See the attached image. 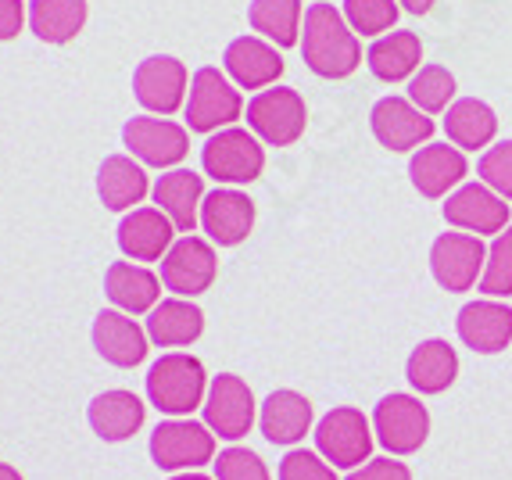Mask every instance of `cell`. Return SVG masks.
Instances as JSON below:
<instances>
[{"label":"cell","instance_id":"1","mask_svg":"<svg viewBox=\"0 0 512 480\" xmlns=\"http://www.w3.org/2000/svg\"><path fill=\"white\" fill-rule=\"evenodd\" d=\"M301 58L316 76L344 79L362 65V43L333 4H312L301 22Z\"/></svg>","mask_w":512,"mask_h":480},{"label":"cell","instance_id":"2","mask_svg":"<svg viewBox=\"0 0 512 480\" xmlns=\"http://www.w3.org/2000/svg\"><path fill=\"white\" fill-rule=\"evenodd\" d=\"M147 402L169 416V420H187L190 412L201 409L208 395V373L201 359L187 352H169L147 369L144 377Z\"/></svg>","mask_w":512,"mask_h":480},{"label":"cell","instance_id":"3","mask_svg":"<svg viewBox=\"0 0 512 480\" xmlns=\"http://www.w3.org/2000/svg\"><path fill=\"white\" fill-rule=\"evenodd\" d=\"M201 169L219 187H244L255 183L265 169V147L251 129H219L201 147Z\"/></svg>","mask_w":512,"mask_h":480},{"label":"cell","instance_id":"4","mask_svg":"<svg viewBox=\"0 0 512 480\" xmlns=\"http://www.w3.org/2000/svg\"><path fill=\"white\" fill-rule=\"evenodd\" d=\"M183 112H187V129L212 137L219 129H230L237 119H244V97L226 72L205 65L190 76V94Z\"/></svg>","mask_w":512,"mask_h":480},{"label":"cell","instance_id":"5","mask_svg":"<svg viewBox=\"0 0 512 480\" xmlns=\"http://www.w3.org/2000/svg\"><path fill=\"white\" fill-rule=\"evenodd\" d=\"M308 126L305 97L294 86H269L248 101V129L269 147H291Z\"/></svg>","mask_w":512,"mask_h":480},{"label":"cell","instance_id":"6","mask_svg":"<svg viewBox=\"0 0 512 480\" xmlns=\"http://www.w3.org/2000/svg\"><path fill=\"white\" fill-rule=\"evenodd\" d=\"M151 463L165 473H190L215 463V434L197 420H162L151 434Z\"/></svg>","mask_w":512,"mask_h":480},{"label":"cell","instance_id":"7","mask_svg":"<svg viewBox=\"0 0 512 480\" xmlns=\"http://www.w3.org/2000/svg\"><path fill=\"white\" fill-rule=\"evenodd\" d=\"M373 427L359 409L337 405L316 423V452L333 470H359L373 455Z\"/></svg>","mask_w":512,"mask_h":480},{"label":"cell","instance_id":"8","mask_svg":"<svg viewBox=\"0 0 512 480\" xmlns=\"http://www.w3.org/2000/svg\"><path fill=\"white\" fill-rule=\"evenodd\" d=\"M201 412H205V427L212 430L215 438L240 441L248 438L251 427H255L258 402L251 395V387L237 373H219V377L208 380V395Z\"/></svg>","mask_w":512,"mask_h":480},{"label":"cell","instance_id":"9","mask_svg":"<svg viewBox=\"0 0 512 480\" xmlns=\"http://www.w3.org/2000/svg\"><path fill=\"white\" fill-rule=\"evenodd\" d=\"M122 144L140 165L151 169H176L190 151V133L187 126L172 119H158V115H137L122 126Z\"/></svg>","mask_w":512,"mask_h":480},{"label":"cell","instance_id":"10","mask_svg":"<svg viewBox=\"0 0 512 480\" xmlns=\"http://www.w3.org/2000/svg\"><path fill=\"white\" fill-rule=\"evenodd\" d=\"M187 94H190L187 65L180 58H172V54H151L133 72V97L151 115L169 119L172 112L187 108Z\"/></svg>","mask_w":512,"mask_h":480},{"label":"cell","instance_id":"11","mask_svg":"<svg viewBox=\"0 0 512 480\" xmlns=\"http://www.w3.org/2000/svg\"><path fill=\"white\" fill-rule=\"evenodd\" d=\"M219 273V258H215L212 240L187 233L169 248V255L162 258V287L172 291V298H190L205 294L215 283Z\"/></svg>","mask_w":512,"mask_h":480},{"label":"cell","instance_id":"12","mask_svg":"<svg viewBox=\"0 0 512 480\" xmlns=\"http://www.w3.org/2000/svg\"><path fill=\"white\" fill-rule=\"evenodd\" d=\"M373 434L391 455H412L427 445L430 412L427 405L412 395H387L380 398L373 412Z\"/></svg>","mask_w":512,"mask_h":480},{"label":"cell","instance_id":"13","mask_svg":"<svg viewBox=\"0 0 512 480\" xmlns=\"http://www.w3.org/2000/svg\"><path fill=\"white\" fill-rule=\"evenodd\" d=\"M487 248L473 233H441L430 248V273L448 294L473 291L484 276Z\"/></svg>","mask_w":512,"mask_h":480},{"label":"cell","instance_id":"14","mask_svg":"<svg viewBox=\"0 0 512 480\" xmlns=\"http://www.w3.org/2000/svg\"><path fill=\"white\" fill-rule=\"evenodd\" d=\"M90 337H94V352L115 369L140 366V362L147 359V348H151V337H147L144 326L119 309L97 312Z\"/></svg>","mask_w":512,"mask_h":480},{"label":"cell","instance_id":"15","mask_svg":"<svg viewBox=\"0 0 512 480\" xmlns=\"http://www.w3.org/2000/svg\"><path fill=\"white\" fill-rule=\"evenodd\" d=\"M201 230L219 248H237L255 230V201L237 187H215L201 201Z\"/></svg>","mask_w":512,"mask_h":480},{"label":"cell","instance_id":"16","mask_svg":"<svg viewBox=\"0 0 512 480\" xmlns=\"http://www.w3.org/2000/svg\"><path fill=\"white\" fill-rule=\"evenodd\" d=\"M373 137L387 147V151H419V144L427 147V140L434 137V119L419 112L416 104L405 97H384L373 104L369 115Z\"/></svg>","mask_w":512,"mask_h":480},{"label":"cell","instance_id":"17","mask_svg":"<svg viewBox=\"0 0 512 480\" xmlns=\"http://www.w3.org/2000/svg\"><path fill=\"white\" fill-rule=\"evenodd\" d=\"M222 69L237 90H269L283 76V58L262 36H237L222 54Z\"/></svg>","mask_w":512,"mask_h":480},{"label":"cell","instance_id":"18","mask_svg":"<svg viewBox=\"0 0 512 480\" xmlns=\"http://www.w3.org/2000/svg\"><path fill=\"white\" fill-rule=\"evenodd\" d=\"M115 240H119V251L129 262H162L176 244V226L165 219L162 208L144 205L122 215Z\"/></svg>","mask_w":512,"mask_h":480},{"label":"cell","instance_id":"19","mask_svg":"<svg viewBox=\"0 0 512 480\" xmlns=\"http://www.w3.org/2000/svg\"><path fill=\"white\" fill-rule=\"evenodd\" d=\"M444 219H448V226H459L473 237H480V233H495L498 237L509 226V205L484 183H462L444 201Z\"/></svg>","mask_w":512,"mask_h":480},{"label":"cell","instance_id":"20","mask_svg":"<svg viewBox=\"0 0 512 480\" xmlns=\"http://www.w3.org/2000/svg\"><path fill=\"white\" fill-rule=\"evenodd\" d=\"M154 208H162V215L176 226V233H194L201 226V201H205V176H197L194 169H169L162 172L151 187Z\"/></svg>","mask_w":512,"mask_h":480},{"label":"cell","instance_id":"21","mask_svg":"<svg viewBox=\"0 0 512 480\" xmlns=\"http://www.w3.org/2000/svg\"><path fill=\"white\" fill-rule=\"evenodd\" d=\"M455 326H459L462 344L473 348L477 355L505 352V348L512 344V309L495 298L462 305Z\"/></svg>","mask_w":512,"mask_h":480},{"label":"cell","instance_id":"22","mask_svg":"<svg viewBox=\"0 0 512 480\" xmlns=\"http://www.w3.org/2000/svg\"><path fill=\"white\" fill-rule=\"evenodd\" d=\"M466 155H462L455 144H427L419 147L409 162L412 187L423 194V198H444L452 187H462L466 180Z\"/></svg>","mask_w":512,"mask_h":480},{"label":"cell","instance_id":"23","mask_svg":"<svg viewBox=\"0 0 512 480\" xmlns=\"http://www.w3.org/2000/svg\"><path fill=\"white\" fill-rule=\"evenodd\" d=\"M104 294L126 316H147L162 301V276L140 262H111L104 273Z\"/></svg>","mask_w":512,"mask_h":480},{"label":"cell","instance_id":"24","mask_svg":"<svg viewBox=\"0 0 512 480\" xmlns=\"http://www.w3.org/2000/svg\"><path fill=\"white\" fill-rule=\"evenodd\" d=\"M312 420H316L312 402L305 395H298V391H291V387L273 391L258 409V427H262V438L269 445H298L312 430Z\"/></svg>","mask_w":512,"mask_h":480},{"label":"cell","instance_id":"25","mask_svg":"<svg viewBox=\"0 0 512 480\" xmlns=\"http://www.w3.org/2000/svg\"><path fill=\"white\" fill-rule=\"evenodd\" d=\"M144 416H147V405L140 402L133 391H101V395L90 402L86 409V423L94 430L97 438L108 441V445H119V441H129L144 427Z\"/></svg>","mask_w":512,"mask_h":480},{"label":"cell","instance_id":"26","mask_svg":"<svg viewBox=\"0 0 512 480\" xmlns=\"http://www.w3.org/2000/svg\"><path fill=\"white\" fill-rule=\"evenodd\" d=\"M147 172L133 155H108L97 169V198L111 212H133L147 198Z\"/></svg>","mask_w":512,"mask_h":480},{"label":"cell","instance_id":"27","mask_svg":"<svg viewBox=\"0 0 512 480\" xmlns=\"http://www.w3.org/2000/svg\"><path fill=\"white\" fill-rule=\"evenodd\" d=\"M144 330L158 348H187L205 334V312L190 298H162L147 312Z\"/></svg>","mask_w":512,"mask_h":480},{"label":"cell","instance_id":"28","mask_svg":"<svg viewBox=\"0 0 512 480\" xmlns=\"http://www.w3.org/2000/svg\"><path fill=\"white\" fill-rule=\"evenodd\" d=\"M405 377L419 395H441L459 377V355L448 341H419L405 362Z\"/></svg>","mask_w":512,"mask_h":480},{"label":"cell","instance_id":"29","mask_svg":"<svg viewBox=\"0 0 512 480\" xmlns=\"http://www.w3.org/2000/svg\"><path fill=\"white\" fill-rule=\"evenodd\" d=\"M419 61H423V43L409 29H398V33H387L380 40H373V47L366 54L369 72L376 79H384V83L412 79L419 72Z\"/></svg>","mask_w":512,"mask_h":480},{"label":"cell","instance_id":"30","mask_svg":"<svg viewBox=\"0 0 512 480\" xmlns=\"http://www.w3.org/2000/svg\"><path fill=\"white\" fill-rule=\"evenodd\" d=\"M444 133L459 151H480L495 140L498 133V115L491 104L477 101V97H462L444 112Z\"/></svg>","mask_w":512,"mask_h":480},{"label":"cell","instance_id":"31","mask_svg":"<svg viewBox=\"0 0 512 480\" xmlns=\"http://www.w3.org/2000/svg\"><path fill=\"white\" fill-rule=\"evenodd\" d=\"M86 26V0H29V29L36 40L61 43L76 40Z\"/></svg>","mask_w":512,"mask_h":480},{"label":"cell","instance_id":"32","mask_svg":"<svg viewBox=\"0 0 512 480\" xmlns=\"http://www.w3.org/2000/svg\"><path fill=\"white\" fill-rule=\"evenodd\" d=\"M248 22L273 47H294L301 43L305 8H301V0H251Z\"/></svg>","mask_w":512,"mask_h":480},{"label":"cell","instance_id":"33","mask_svg":"<svg viewBox=\"0 0 512 480\" xmlns=\"http://www.w3.org/2000/svg\"><path fill=\"white\" fill-rule=\"evenodd\" d=\"M455 97V76L444 65H423L416 76L409 79V101L416 104L423 115L448 112Z\"/></svg>","mask_w":512,"mask_h":480},{"label":"cell","instance_id":"34","mask_svg":"<svg viewBox=\"0 0 512 480\" xmlns=\"http://www.w3.org/2000/svg\"><path fill=\"white\" fill-rule=\"evenodd\" d=\"M398 0H344V18L355 36H387L398 22Z\"/></svg>","mask_w":512,"mask_h":480},{"label":"cell","instance_id":"35","mask_svg":"<svg viewBox=\"0 0 512 480\" xmlns=\"http://www.w3.org/2000/svg\"><path fill=\"white\" fill-rule=\"evenodd\" d=\"M480 291H484L487 298H509L512 294V226H505V230L491 240V248H487Z\"/></svg>","mask_w":512,"mask_h":480},{"label":"cell","instance_id":"36","mask_svg":"<svg viewBox=\"0 0 512 480\" xmlns=\"http://www.w3.org/2000/svg\"><path fill=\"white\" fill-rule=\"evenodd\" d=\"M477 176L484 187H491L498 198L512 201V140H502V144L487 147L484 158L477 165Z\"/></svg>","mask_w":512,"mask_h":480},{"label":"cell","instance_id":"37","mask_svg":"<svg viewBox=\"0 0 512 480\" xmlns=\"http://www.w3.org/2000/svg\"><path fill=\"white\" fill-rule=\"evenodd\" d=\"M215 480H269V470L251 448L230 445L215 455Z\"/></svg>","mask_w":512,"mask_h":480},{"label":"cell","instance_id":"38","mask_svg":"<svg viewBox=\"0 0 512 480\" xmlns=\"http://www.w3.org/2000/svg\"><path fill=\"white\" fill-rule=\"evenodd\" d=\"M280 480H337V473H333V466L319 452L291 448L280 459Z\"/></svg>","mask_w":512,"mask_h":480},{"label":"cell","instance_id":"39","mask_svg":"<svg viewBox=\"0 0 512 480\" xmlns=\"http://www.w3.org/2000/svg\"><path fill=\"white\" fill-rule=\"evenodd\" d=\"M348 480H412L409 466L398 463V459H369L366 466H359V470H351Z\"/></svg>","mask_w":512,"mask_h":480},{"label":"cell","instance_id":"40","mask_svg":"<svg viewBox=\"0 0 512 480\" xmlns=\"http://www.w3.org/2000/svg\"><path fill=\"white\" fill-rule=\"evenodd\" d=\"M26 22H29V15H26V4H22V0H0V43L15 40Z\"/></svg>","mask_w":512,"mask_h":480},{"label":"cell","instance_id":"41","mask_svg":"<svg viewBox=\"0 0 512 480\" xmlns=\"http://www.w3.org/2000/svg\"><path fill=\"white\" fill-rule=\"evenodd\" d=\"M405 11H412V15H427L430 8H434V0H398Z\"/></svg>","mask_w":512,"mask_h":480},{"label":"cell","instance_id":"42","mask_svg":"<svg viewBox=\"0 0 512 480\" xmlns=\"http://www.w3.org/2000/svg\"><path fill=\"white\" fill-rule=\"evenodd\" d=\"M0 480H26L11 463H0Z\"/></svg>","mask_w":512,"mask_h":480},{"label":"cell","instance_id":"43","mask_svg":"<svg viewBox=\"0 0 512 480\" xmlns=\"http://www.w3.org/2000/svg\"><path fill=\"white\" fill-rule=\"evenodd\" d=\"M169 480H212V477H205V473H197V470H190V473H172Z\"/></svg>","mask_w":512,"mask_h":480}]
</instances>
